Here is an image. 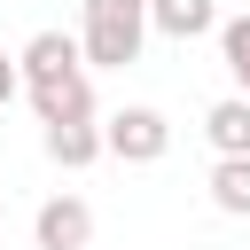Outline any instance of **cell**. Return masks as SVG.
I'll return each mask as SVG.
<instances>
[{"mask_svg":"<svg viewBox=\"0 0 250 250\" xmlns=\"http://www.w3.org/2000/svg\"><path fill=\"white\" fill-rule=\"evenodd\" d=\"M16 94H23V62H16V55H0V109H8Z\"/></svg>","mask_w":250,"mask_h":250,"instance_id":"8fae6325","label":"cell"},{"mask_svg":"<svg viewBox=\"0 0 250 250\" xmlns=\"http://www.w3.org/2000/svg\"><path fill=\"white\" fill-rule=\"evenodd\" d=\"M31 242H39V250H86V242H94V211H86L78 195H47L39 219H31Z\"/></svg>","mask_w":250,"mask_h":250,"instance_id":"3957f363","label":"cell"},{"mask_svg":"<svg viewBox=\"0 0 250 250\" xmlns=\"http://www.w3.org/2000/svg\"><path fill=\"white\" fill-rule=\"evenodd\" d=\"M102 148L117 156V164H156L164 148H172V125H164V109H117L109 125H102Z\"/></svg>","mask_w":250,"mask_h":250,"instance_id":"7a4b0ae2","label":"cell"},{"mask_svg":"<svg viewBox=\"0 0 250 250\" xmlns=\"http://www.w3.org/2000/svg\"><path fill=\"white\" fill-rule=\"evenodd\" d=\"M141 39H148V0H86L78 55H86L94 70H125V62H141Z\"/></svg>","mask_w":250,"mask_h":250,"instance_id":"6da1fadb","label":"cell"},{"mask_svg":"<svg viewBox=\"0 0 250 250\" xmlns=\"http://www.w3.org/2000/svg\"><path fill=\"white\" fill-rule=\"evenodd\" d=\"M148 31L203 39V31H219V0H148Z\"/></svg>","mask_w":250,"mask_h":250,"instance_id":"8992f818","label":"cell"},{"mask_svg":"<svg viewBox=\"0 0 250 250\" xmlns=\"http://www.w3.org/2000/svg\"><path fill=\"white\" fill-rule=\"evenodd\" d=\"M47 156H55L62 172L94 164V156H102V125H94V117H62V125H47Z\"/></svg>","mask_w":250,"mask_h":250,"instance_id":"ba28073f","label":"cell"},{"mask_svg":"<svg viewBox=\"0 0 250 250\" xmlns=\"http://www.w3.org/2000/svg\"><path fill=\"white\" fill-rule=\"evenodd\" d=\"M23 94H31L39 125H62V117H94V78H86V62H78V70H62V78H47V86H23Z\"/></svg>","mask_w":250,"mask_h":250,"instance_id":"277c9868","label":"cell"},{"mask_svg":"<svg viewBox=\"0 0 250 250\" xmlns=\"http://www.w3.org/2000/svg\"><path fill=\"white\" fill-rule=\"evenodd\" d=\"M16 62H23V86H47V78L78 70L86 55H78V39H70V31H39V39H31V47L16 55Z\"/></svg>","mask_w":250,"mask_h":250,"instance_id":"5b68a950","label":"cell"},{"mask_svg":"<svg viewBox=\"0 0 250 250\" xmlns=\"http://www.w3.org/2000/svg\"><path fill=\"white\" fill-rule=\"evenodd\" d=\"M219 62H227V78L250 94V16H234V23H219Z\"/></svg>","mask_w":250,"mask_h":250,"instance_id":"30bf717a","label":"cell"},{"mask_svg":"<svg viewBox=\"0 0 250 250\" xmlns=\"http://www.w3.org/2000/svg\"><path fill=\"white\" fill-rule=\"evenodd\" d=\"M203 133H211V148H219V156H250V94L211 102V109H203Z\"/></svg>","mask_w":250,"mask_h":250,"instance_id":"52a82bcc","label":"cell"},{"mask_svg":"<svg viewBox=\"0 0 250 250\" xmlns=\"http://www.w3.org/2000/svg\"><path fill=\"white\" fill-rule=\"evenodd\" d=\"M211 203L227 219H250V156H219L211 164Z\"/></svg>","mask_w":250,"mask_h":250,"instance_id":"9c48e42d","label":"cell"}]
</instances>
